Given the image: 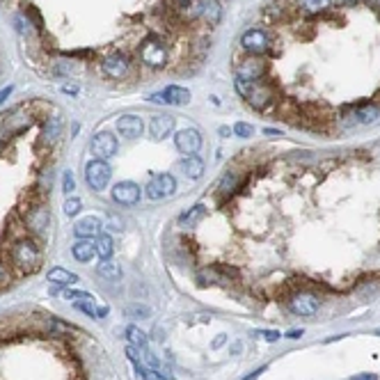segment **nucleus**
I'll list each match as a JSON object with an SVG mask.
<instances>
[{
	"mask_svg": "<svg viewBox=\"0 0 380 380\" xmlns=\"http://www.w3.org/2000/svg\"><path fill=\"white\" fill-rule=\"evenodd\" d=\"M163 96H165V106H186V103H190V92L186 87H181V85L165 87Z\"/></svg>",
	"mask_w": 380,
	"mask_h": 380,
	"instance_id": "22",
	"label": "nucleus"
},
{
	"mask_svg": "<svg viewBox=\"0 0 380 380\" xmlns=\"http://www.w3.org/2000/svg\"><path fill=\"white\" fill-rule=\"evenodd\" d=\"M142 195V188L135 184V181H119L113 186V199L117 204H124V206H131L140 199Z\"/></svg>",
	"mask_w": 380,
	"mask_h": 380,
	"instance_id": "9",
	"label": "nucleus"
},
{
	"mask_svg": "<svg viewBox=\"0 0 380 380\" xmlns=\"http://www.w3.org/2000/svg\"><path fill=\"white\" fill-rule=\"evenodd\" d=\"M12 85H7V87H2V89H0V106H2V103H5L7 101V99H9V94H12Z\"/></svg>",
	"mask_w": 380,
	"mask_h": 380,
	"instance_id": "38",
	"label": "nucleus"
},
{
	"mask_svg": "<svg viewBox=\"0 0 380 380\" xmlns=\"http://www.w3.org/2000/svg\"><path fill=\"white\" fill-rule=\"evenodd\" d=\"M9 284V270H7V266H2L0 263V286Z\"/></svg>",
	"mask_w": 380,
	"mask_h": 380,
	"instance_id": "36",
	"label": "nucleus"
},
{
	"mask_svg": "<svg viewBox=\"0 0 380 380\" xmlns=\"http://www.w3.org/2000/svg\"><path fill=\"white\" fill-rule=\"evenodd\" d=\"M256 337H263L266 341L273 344V341H277V339L282 337V332H277V330H263V332H256Z\"/></svg>",
	"mask_w": 380,
	"mask_h": 380,
	"instance_id": "35",
	"label": "nucleus"
},
{
	"mask_svg": "<svg viewBox=\"0 0 380 380\" xmlns=\"http://www.w3.org/2000/svg\"><path fill=\"white\" fill-rule=\"evenodd\" d=\"M241 46H243V51H248V53H252V55H261L270 48V37H268L263 30L252 28L241 37Z\"/></svg>",
	"mask_w": 380,
	"mask_h": 380,
	"instance_id": "7",
	"label": "nucleus"
},
{
	"mask_svg": "<svg viewBox=\"0 0 380 380\" xmlns=\"http://www.w3.org/2000/svg\"><path fill=\"white\" fill-rule=\"evenodd\" d=\"M174 192H177V179L167 172H161V174H156V177H151L147 188H144V195H147V199H151V202L167 199V197H172Z\"/></svg>",
	"mask_w": 380,
	"mask_h": 380,
	"instance_id": "3",
	"label": "nucleus"
},
{
	"mask_svg": "<svg viewBox=\"0 0 380 380\" xmlns=\"http://www.w3.org/2000/svg\"><path fill=\"white\" fill-rule=\"evenodd\" d=\"M289 307L298 316H314L318 312V298L312 293H298L289 300Z\"/></svg>",
	"mask_w": 380,
	"mask_h": 380,
	"instance_id": "11",
	"label": "nucleus"
},
{
	"mask_svg": "<svg viewBox=\"0 0 380 380\" xmlns=\"http://www.w3.org/2000/svg\"><path fill=\"white\" fill-rule=\"evenodd\" d=\"M172 131H174V117H170V115H156L149 122V133H151L154 140H165Z\"/></svg>",
	"mask_w": 380,
	"mask_h": 380,
	"instance_id": "15",
	"label": "nucleus"
},
{
	"mask_svg": "<svg viewBox=\"0 0 380 380\" xmlns=\"http://www.w3.org/2000/svg\"><path fill=\"white\" fill-rule=\"evenodd\" d=\"M60 135H62V117H60V115H51V117L44 122V128H42L44 144H53Z\"/></svg>",
	"mask_w": 380,
	"mask_h": 380,
	"instance_id": "21",
	"label": "nucleus"
},
{
	"mask_svg": "<svg viewBox=\"0 0 380 380\" xmlns=\"http://www.w3.org/2000/svg\"><path fill=\"white\" fill-rule=\"evenodd\" d=\"M303 5L307 12H323L330 7V0H303Z\"/></svg>",
	"mask_w": 380,
	"mask_h": 380,
	"instance_id": "32",
	"label": "nucleus"
},
{
	"mask_svg": "<svg viewBox=\"0 0 380 380\" xmlns=\"http://www.w3.org/2000/svg\"><path fill=\"white\" fill-rule=\"evenodd\" d=\"M110 177H113V167L108 165V161L94 158V161H89L85 165V181L94 192H101L110 184Z\"/></svg>",
	"mask_w": 380,
	"mask_h": 380,
	"instance_id": "4",
	"label": "nucleus"
},
{
	"mask_svg": "<svg viewBox=\"0 0 380 380\" xmlns=\"http://www.w3.org/2000/svg\"><path fill=\"white\" fill-rule=\"evenodd\" d=\"M376 117H378V106H374V103L360 106L355 110V122H360V124H371Z\"/></svg>",
	"mask_w": 380,
	"mask_h": 380,
	"instance_id": "28",
	"label": "nucleus"
},
{
	"mask_svg": "<svg viewBox=\"0 0 380 380\" xmlns=\"http://www.w3.org/2000/svg\"><path fill=\"white\" fill-rule=\"evenodd\" d=\"M103 222L96 215H85L73 225V236L76 238H96L101 234Z\"/></svg>",
	"mask_w": 380,
	"mask_h": 380,
	"instance_id": "13",
	"label": "nucleus"
},
{
	"mask_svg": "<svg viewBox=\"0 0 380 380\" xmlns=\"http://www.w3.org/2000/svg\"><path fill=\"white\" fill-rule=\"evenodd\" d=\"M303 334H305V330L300 327V330H289V332H286L284 337H286V339H300Z\"/></svg>",
	"mask_w": 380,
	"mask_h": 380,
	"instance_id": "39",
	"label": "nucleus"
},
{
	"mask_svg": "<svg viewBox=\"0 0 380 380\" xmlns=\"http://www.w3.org/2000/svg\"><path fill=\"white\" fill-rule=\"evenodd\" d=\"M46 279L51 282L53 286H62V289H69V286H76L80 279H78L76 273H71V270H66V268L62 266H55L48 270Z\"/></svg>",
	"mask_w": 380,
	"mask_h": 380,
	"instance_id": "19",
	"label": "nucleus"
},
{
	"mask_svg": "<svg viewBox=\"0 0 380 380\" xmlns=\"http://www.w3.org/2000/svg\"><path fill=\"white\" fill-rule=\"evenodd\" d=\"M51 222V213H48V208L44 204H37V206L28 208V213H25V225L32 229V232H44Z\"/></svg>",
	"mask_w": 380,
	"mask_h": 380,
	"instance_id": "14",
	"label": "nucleus"
},
{
	"mask_svg": "<svg viewBox=\"0 0 380 380\" xmlns=\"http://www.w3.org/2000/svg\"><path fill=\"white\" fill-rule=\"evenodd\" d=\"M9 259H12V266L18 268L21 273H35L42 263V250L32 238H16L9 250Z\"/></svg>",
	"mask_w": 380,
	"mask_h": 380,
	"instance_id": "1",
	"label": "nucleus"
},
{
	"mask_svg": "<svg viewBox=\"0 0 380 380\" xmlns=\"http://www.w3.org/2000/svg\"><path fill=\"white\" fill-rule=\"evenodd\" d=\"M186 21H192V18L202 16V0H177V7H174Z\"/></svg>",
	"mask_w": 380,
	"mask_h": 380,
	"instance_id": "23",
	"label": "nucleus"
},
{
	"mask_svg": "<svg viewBox=\"0 0 380 380\" xmlns=\"http://www.w3.org/2000/svg\"><path fill=\"white\" fill-rule=\"evenodd\" d=\"M117 131L124 137H137V135H142V131H144V122L137 115H124V117L117 119Z\"/></svg>",
	"mask_w": 380,
	"mask_h": 380,
	"instance_id": "17",
	"label": "nucleus"
},
{
	"mask_svg": "<svg viewBox=\"0 0 380 380\" xmlns=\"http://www.w3.org/2000/svg\"><path fill=\"white\" fill-rule=\"evenodd\" d=\"M236 92L243 96L254 110H266V108L273 103V89H270V85L248 83V80L236 78Z\"/></svg>",
	"mask_w": 380,
	"mask_h": 380,
	"instance_id": "2",
	"label": "nucleus"
},
{
	"mask_svg": "<svg viewBox=\"0 0 380 380\" xmlns=\"http://www.w3.org/2000/svg\"><path fill=\"white\" fill-rule=\"evenodd\" d=\"M96 273H99V277L108 279V282H117V279L122 277V268H119L117 261H113V259H106L103 263H99Z\"/></svg>",
	"mask_w": 380,
	"mask_h": 380,
	"instance_id": "25",
	"label": "nucleus"
},
{
	"mask_svg": "<svg viewBox=\"0 0 380 380\" xmlns=\"http://www.w3.org/2000/svg\"><path fill=\"white\" fill-rule=\"evenodd\" d=\"M225 341H227V334H218V339L213 341V348H220V346L225 344Z\"/></svg>",
	"mask_w": 380,
	"mask_h": 380,
	"instance_id": "41",
	"label": "nucleus"
},
{
	"mask_svg": "<svg viewBox=\"0 0 380 380\" xmlns=\"http://www.w3.org/2000/svg\"><path fill=\"white\" fill-rule=\"evenodd\" d=\"M73 190H76V179H73V172H71V170H64V174H62V192L71 195Z\"/></svg>",
	"mask_w": 380,
	"mask_h": 380,
	"instance_id": "31",
	"label": "nucleus"
},
{
	"mask_svg": "<svg viewBox=\"0 0 380 380\" xmlns=\"http://www.w3.org/2000/svg\"><path fill=\"white\" fill-rule=\"evenodd\" d=\"M71 256L80 263H87L96 256V245L94 238H76V243L71 245Z\"/></svg>",
	"mask_w": 380,
	"mask_h": 380,
	"instance_id": "18",
	"label": "nucleus"
},
{
	"mask_svg": "<svg viewBox=\"0 0 380 380\" xmlns=\"http://www.w3.org/2000/svg\"><path fill=\"white\" fill-rule=\"evenodd\" d=\"M140 58L147 66H154V69H163L167 64V48L163 42H158L156 37H149L144 39L142 46H140Z\"/></svg>",
	"mask_w": 380,
	"mask_h": 380,
	"instance_id": "5",
	"label": "nucleus"
},
{
	"mask_svg": "<svg viewBox=\"0 0 380 380\" xmlns=\"http://www.w3.org/2000/svg\"><path fill=\"white\" fill-rule=\"evenodd\" d=\"M89 149H92V154H94L96 158L108 161V158H113V156L119 151V142H117V137H115L113 133L101 131V133H96V135L92 137Z\"/></svg>",
	"mask_w": 380,
	"mask_h": 380,
	"instance_id": "6",
	"label": "nucleus"
},
{
	"mask_svg": "<svg viewBox=\"0 0 380 380\" xmlns=\"http://www.w3.org/2000/svg\"><path fill=\"white\" fill-rule=\"evenodd\" d=\"M208 208L206 204H195V206H190L188 211H184V213L179 215V227H184V229H190V227H197L199 222H202L204 218H206Z\"/></svg>",
	"mask_w": 380,
	"mask_h": 380,
	"instance_id": "20",
	"label": "nucleus"
},
{
	"mask_svg": "<svg viewBox=\"0 0 380 380\" xmlns=\"http://www.w3.org/2000/svg\"><path fill=\"white\" fill-rule=\"evenodd\" d=\"M346 2H355V0H346Z\"/></svg>",
	"mask_w": 380,
	"mask_h": 380,
	"instance_id": "45",
	"label": "nucleus"
},
{
	"mask_svg": "<svg viewBox=\"0 0 380 380\" xmlns=\"http://www.w3.org/2000/svg\"><path fill=\"white\" fill-rule=\"evenodd\" d=\"M232 128H229V126H220V135H222V137H229V135H232Z\"/></svg>",
	"mask_w": 380,
	"mask_h": 380,
	"instance_id": "42",
	"label": "nucleus"
},
{
	"mask_svg": "<svg viewBox=\"0 0 380 380\" xmlns=\"http://www.w3.org/2000/svg\"><path fill=\"white\" fill-rule=\"evenodd\" d=\"M220 14H222V9H220V5L215 0H204L202 2V16L208 21V25H218Z\"/></svg>",
	"mask_w": 380,
	"mask_h": 380,
	"instance_id": "26",
	"label": "nucleus"
},
{
	"mask_svg": "<svg viewBox=\"0 0 380 380\" xmlns=\"http://www.w3.org/2000/svg\"><path fill=\"white\" fill-rule=\"evenodd\" d=\"M376 334H378V337H380V330H376Z\"/></svg>",
	"mask_w": 380,
	"mask_h": 380,
	"instance_id": "44",
	"label": "nucleus"
},
{
	"mask_svg": "<svg viewBox=\"0 0 380 380\" xmlns=\"http://www.w3.org/2000/svg\"><path fill=\"white\" fill-rule=\"evenodd\" d=\"M263 73H266V62H263V60H259V58L243 60V62L236 66V78L248 80V83H256Z\"/></svg>",
	"mask_w": 380,
	"mask_h": 380,
	"instance_id": "10",
	"label": "nucleus"
},
{
	"mask_svg": "<svg viewBox=\"0 0 380 380\" xmlns=\"http://www.w3.org/2000/svg\"><path fill=\"white\" fill-rule=\"evenodd\" d=\"M234 184H236V177H234V174H227V177L220 181V190H222V192H229V190L234 188Z\"/></svg>",
	"mask_w": 380,
	"mask_h": 380,
	"instance_id": "34",
	"label": "nucleus"
},
{
	"mask_svg": "<svg viewBox=\"0 0 380 380\" xmlns=\"http://www.w3.org/2000/svg\"><path fill=\"white\" fill-rule=\"evenodd\" d=\"M94 245H96V256L99 259H113L115 254V241L110 234H99V236L94 238Z\"/></svg>",
	"mask_w": 380,
	"mask_h": 380,
	"instance_id": "24",
	"label": "nucleus"
},
{
	"mask_svg": "<svg viewBox=\"0 0 380 380\" xmlns=\"http://www.w3.org/2000/svg\"><path fill=\"white\" fill-rule=\"evenodd\" d=\"M101 69H103V73H106L108 78L119 80V78H124L126 73H128V58H126V55H122V53L108 55V58L103 60Z\"/></svg>",
	"mask_w": 380,
	"mask_h": 380,
	"instance_id": "12",
	"label": "nucleus"
},
{
	"mask_svg": "<svg viewBox=\"0 0 380 380\" xmlns=\"http://www.w3.org/2000/svg\"><path fill=\"white\" fill-rule=\"evenodd\" d=\"M263 133H266V135H270V137H277V135H282V133H279V131H275V128H266V131H263Z\"/></svg>",
	"mask_w": 380,
	"mask_h": 380,
	"instance_id": "43",
	"label": "nucleus"
},
{
	"mask_svg": "<svg viewBox=\"0 0 380 380\" xmlns=\"http://www.w3.org/2000/svg\"><path fill=\"white\" fill-rule=\"evenodd\" d=\"M174 144L181 154L186 156H195L199 149H202V135L197 128H184L174 135Z\"/></svg>",
	"mask_w": 380,
	"mask_h": 380,
	"instance_id": "8",
	"label": "nucleus"
},
{
	"mask_svg": "<svg viewBox=\"0 0 380 380\" xmlns=\"http://www.w3.org/2000/svg\"><path fill=\"white\" fill-rule=\"evenodd\" d=\"M351 380H378V376L376 374H357V376H353Z\"/></svg>",
	"mask_w": 380,
	"mask_h": 380,
	"instance_id": "40",
	"label": "nucleus"
},
{
	"mask_svg": "<svg viewBox=\"0 0 380 380\" xmlns=\"http://www.w3.org/2000/svg\"><path fill=\"white\" fill-rule=\"evenodd\" d=\"M80 208H83V202L78 199V197H69L64 202V213L69 215V218H73V215L80 213Z\"/></svg>",
	"mask_w": 380,
	"mask_h": 380,
	"instance_id": "29",
	"label": "nucleus"
},
{
	"mask_svg": "<svg viewBox=\"0 0 380 380\" xmlns=\"http://www.w3.org/2000/svg\"><path fill=\"white\" fill-rule=\"evenodd\" d=\"M126 316H135V318H149V316H151V309L144 307V305H131V307H126Z\"/></svg>",
	"mask_w": 380,
	"mask_h": 380,
	"instance_id": "30",
	"label": "nucleus"
},
{
	"mask_svg": "<svg viewBox=\"0 0 380 380\" xmlns=\"http://www.w3.org/2000/svg\"><path fill=\"white\" fill-rule=\"evenodd\" d=\"M266 371H268V367H259V369H254L250 376H245V378H241V380H256L261 374H266Z\"/></svg>",
	"mask_w": 380,
	"mask_h": 380,
	"instance_id": "37",
	"label": "nucleus"
},
{
	"mask_svg": "<svg viewBox=\"0 0 380 380\" xmlns=\"http://www.w3.org/2000/svg\"><path fill=\"white\" fill-rule=\"evenodd\" d=\"M179 170H181V172H184L190 181H199V179L204 177L206 165H204V161L195 154V156H184V158L179 161Z\"/></svg>",
	"mask_w": 380,
	"mask_h": 380,
	"instance_id": "16",
	"label": "nucleus"
},
{
	"mask_svg": "<svg viewBox=\"0 0 380 380\" xmlns=\"http://www.w3.org/2000/svg\"><path fill=\"white\" fill-rule=\"evenodd\" d=\"M126 339H128V344L140 348V351H147V334L135 325H128L126 327Z\"/></svg>",
	"mask_w": 380,
	"mask_h": 380,
	"instance_id": "27",
	"label": "nucleus"
},
{
	"mask_svg": "<svg viewBox=\"0 0 380 380\" xmlns=\"http://www.w3.org/2000/svg\"><path fill=\"white\" fill-rule=\"evenodd\" d=\"M232 131L236 133L238 137H252V135H254V128H252V124H245V122H236Z\"/></svg>",
	"mask_w": 380,
	"mask_h": 380,
	"instance_id": "33",
	"label": "nucleus"
}]
</instances>
